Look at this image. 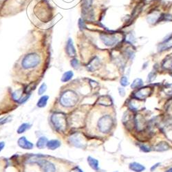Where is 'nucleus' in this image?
<instances>
[{
	"mask_svg": "<svg viewBox=\"0 0 172 172\" xmlns=\"http://www.w3.org/2000/svg\"><path fill=\"white\" fill-rule=\"evenodd\" d=\"M71 65L74 68V69H78L79 68V61L77 59H73L71 60Z\"/></svg>",
	"mask_w": 172,
	"mask_h": 172,
	"instance_id": "nucleus-26",
	"label": "nucleus"
},
{
	"mask_svg": "<svg viewBox=\"0 0 172 172\" xmlns=\"http://www.w3.org/2000/svg\"><path fill=\"white\" fill-rule=\"evenodd\" d=\"M70 142L72 143V144L74 145L75 147L79 148L84 147L85 143L83 141V139L79 134H75L73 136H72L70 138Z\"/></svg>",
	"mask_w": 172,
	"mask_h": 172,
	"instance_id": "nucleus-8",
	"label": "nucleus"
},
{
	"mask_svg": "<svg viewBox=\"0 0 172 172\" xmlns=\"http://www.w3.org/2000/svg\"><path fill=\"white\" fill-rule=\"evenodd\" d=\"M47 143H48V139L46 137H41L38 139L37 142V147L39 149H44L45 146L46 145Z\"/></svg>",
	"mask_w": 172,
	"mask_h": 172,
	"instance_id": "nucleus-18",
	"label": "nucleus"
},
{
	"mask_svg": "<svg viewBox=\"0 0 172 172\" xmlns=\"http://www.w3.org/2000/svg\"><path fill=\"white\" fill-rule=\"evenodd\" d=\"M74 76V73L72 71H68L63 74L62 78H61V81L62 82H67L72 79V78Z\"/></svg>",
	"mask_w": 172,
	"mask_h": 172,
	"instance_id": "nucleus-21",
	"label": "nucleus"
},
{
	"mask_svg": "<svg viewBox=\"0 0 172 172\" xmlns=\"http://www.w3.org/2000/svg\"><path fill=\"white\" fill-rule=\"evenodd\" d=\"M113 125V119L110 115H105L100 118L98 121V128L102 133H107Z\"/></svg>",
	"mask_w": 172,
	"mask_h": 172,
	"instance_id": "nucleus-4",
	"label": "nucleus"
},
{
	"mask_svg": "<svg viewBox=\"0 0 172 172\" xmlns=\"http://www.w3.org/2000/svg\"><path fill=\"white\" fill-rule=\"evenodd\" d=\"M101 40L103 43L107 46H112L119 42V37L115 35L103 34L100 35Z\"/></svg>",
	"mask_w": 172,
	"mask_h": 172,
	"instance_id": "nucleus-5",
	"label": "nucleus"
},
{
	"mask_svg": "<svg viewBox=\"0 0 172 172\" xmlns=\"http://www.w3.org/2000/svg\"><path fill=\"white\" fill-rule=\"evenodd\" d=\"M155 77H156V75H155V74H154V72H150L149 74H148L147 81L148 82L153 81L155 79Z\"/></svg>",
	"mask_w": 172,
	"mask_h": 172,
	"instance_id": "nucleus-28",
	"label": "nucleus"
},
{
	"mask_svg": "<svg viewBox=\"0 0 172 172\" xmlns=\"http://www.w3.org/2000/svg\"><path fill=\"white\" fill-rule=\"evenodd\" d=\"M170 147V146L166 142H161L155 145V150L158 151V152H164V151L168 150Z\"/></svg>",
	"mask_w": 172,
	"mask_h": 172,
	"instance_id": "nucleus-16",
	"label": "nucleus"
},
{
	"mask_svg": "<svg viewBox=\"0 0 172 172\" xmlns=\"http://www.w3.org/2000/svg\"><path fill=\"white\" fill-rule=\"evenodd\" d=\"M116 172H117V171H116Z\"/></svg>",
	"mask_w": 172,
	"mask_h": 172,
	"instance_id": "nucleus-37",
	"label": "nucleus"
},
{
	"mask_svg": "<svg viewBox=\"0 0 172 172\" xmlns=\"http://www.w3.org/2000/svg\"><path fill=\"white\" fill-rule=\"evenodd\" d=\"M162 67L164 69L172 70V57L171 56H167V57L164 59L163 64H162Z\"/></svg>",
	"mask_w": 172,
	"mask_h": 172,
	"instance_id": "nucleus-17",
	"label": "nucleus"
},
{
	"mask_svg": "<svg viewBox=\"0 0 172 172\" xmlns=\"http://www.w3.org/2000/svg\"><path fill=\"white\" fill-rule=\"evenodd\" d=\"M160 164H161V163H160V162H158V163H156V164H155L154 166H152V168H151V171H154L155 169H156L157 167L160 165Z\"/></svg>",
	"mask_w": 172,
	"mask_h": 172,
	"instance_id": "nucleus-32",
	"label": "nucleus"
},
{
	"mask_svg": "<svg viewBox=\"0 0 172 172\" xmlns=\"http://www.w3.org/2000/svg\"><path fill=\"white\" fill-rule=\"evenodd\" d=\"M47 147L50 150H55L61 146V142L58 140H51L48 141L46 144Z\"/></svg>",
	"mask_w": 172,
	"mask_h": 172,
	"instance_id": "nucleus-14",
	"label": "nucleus"
},
{
	"mask_svg": "<svg viewBox=\"0 0 172 172\" xmlns=\"http://www.w3.org/2000/svg\"><path fill=\"white\" fill-rule=\"evenodd\" d=\"M165 172H172V167L171 168H169V169H167Z\"/></svg>",
	"mask_w": 172,
	"mask_h": 172,
	"instance_id": "nucleus-34",
	"label": "nucleus"
},
{
	"mask_svg": "<svg viewBox=\"0 0 172 172\" xmlns=\"http://www.w3.org/2000/svg\"><path fill=\"white\" fill-rule=\"evenodd\" d=\"M129 167L131 171L135 172H142L145 170V166H143V164H141L136 162H131V163L129 164Z\"/></svg>",
	"mask_w": 172,
	"mask_h": 172,
	"instance_id": "nucleus-13",
	"label": "nucleus"
},
{
	"mask_svg": "<svg viewBox=\"0 0 172 172\" xmlns=\"http://www.w3.org/2000/svg\"><path fill=\"white\" fill-rule=\"evenodd\" d=\"M172 48V38H169V39H164V41L158 47V50L159 52H162L164 50H167Z\"/></svg>",
	"mask_w": 172,
	"mask_h": 172,
	"instance_id": "nucleus-11",
	"label": "nucleus"
},
{
	"mask_svg": "<svg viewBox=\"0 0 172 172\" xmlns=\"http://www.w3.org/2000/svg\"><path fill=\"white\" fill-rule=\"evenodd\" d=\"M88 162L89 165L90 166L91 168H92L95 170H98V161L96 158H94L92 156H88Z\"/></svg>",
	"mask_w": 172,
	"mask_h": 172,
	"instance_id": "nucleus-15",
	"label": "nucleus"
},
{
	"mask_svg": "<svg viewBox=\"0 0 172 172\" xmlns=\"http://www.w3.org/2000/svg\"><path fill=\"white\" fill-rule=\"evenodd\" d=\"M51 121L55 128L59 131H63L66 128V117L61 113H56L51 117Z\"/></svg>",
	"mask_w": 172,
	"mask_h": 172,
	"instance_id": "nucleus-3",
	"label": "nucleus"
},
{
	"mask_svg": "<svg viewBox=\"0 0 172 172\" xmlns=\"http://www.w3.org/2000/svg\"><path fill=\"white\" fill-rule=\"evenodd\" d=\"M121 86H124V87L128 86V85L129 84L128 78L125 76L122 77L121 79Z\"/></svg>",
	"mask_w": 172,
	"mask_h": 172,
	"instance_id": "nucleus-27",
	"label": "nucleus"
},
{
	"mask_svg": "<svg viewBox=\"0 0 172 172\" xmlns=\"http://www.w3.org/2000/svg\"><path fill=\"white\" fill-rule=\"evenodd\" d=\"M143 81L141 79H136L131 85V89H138L143 86Z\"/></svg>",
	"mask_w": 172,
	"mask_h": 172,
	"instance_id": "nucleus-19",
	"label": "nucleus"
},
{
	"mask_svg": "<svg viewBox=\"0 0 172 172\" xmlns=\"http://www.w3.org/2000/svg\"><path fill=\"white\" fill-rule=\"evenodd\" d=\"M4 146H5V143H4V142H0V152H1L2 149H4Z\"/></svg>",
	"mask_w": 172,
	"mask_h": 172,
	"instance_id": "nucleus-33",
	"label": "nucleus"
},
{
	"mask_svg": "<svg viewBox=\"0 0 172 172\" xmlns=\"http://www.w3.org/2000/svg\"><path fill=\"white\" fill-rule=\"evenodd\" d=\"M30 128V125L28 123H23L22 125H21L20 126V128L17 129V133L18 134H22L23 132H25L28 129H29Z\"/></svg>",
	"mask_w": 172,
	"mask_h": 172,
	"instance_id": "nucleus-23",
	"label": "nucleus"
},
{
	"mask_svg": "<svg viewBox=\"0 0 172 172\" xmlns=\"http://www.w3.org/2000/svg\"><path fill=\"white\" fill-rule=\"evenodd\" d=\"M46 89H47V86H46V84L44 83H42L41 84V86L39 87V90H38V94L39 95H42L43 94H44L45 92L46 91Z\"/></svg>",
	"mask_w": 172,
	"mask_h": 172,
	"instance_id": "nucleus-25",
	"label": "nucleus"
},
{
	"mask_svg": "<svg viewBox=\"0 0 172 172\" xmlns=\"http://www.w3.org/2000/svg\"><path fill=\"white\" fill-rule=\"evenodd\" d=\"M37 163L41 167L43 172H55L56 171L55 164L46 160H39Z\"/></svg>",
	"mask_w": 172,
	"mask_h": 172,
	"instance_id": "nucleus-6",
	"label": "nucleus"
},
{
	"mask_svg": "<svg viewBox=\"0 0 172 172\" xmlns=\"http://www.w3.org/2000/svg\"><path fill=\"white\" fill-rule=\"evenodd\" d=\"M18 145L21 148L24 149H32L33 148L34 145L31 142L28 140L25 136H22L18 140Z\"/></svg>",
	"mask_w": 172,
	"mask_h": 172,
	"instance_id": "nucleus-9",
	"label": "nucleus"
},
{
	"mask_svg": "<svg viewBox=\"0 0 172 172\" xmlns=\"http://www.w3.org/2000/svg\"><path fill=\"white\" fill-rule=\"evenodd\" d=\"M100 65L101 61L99 58L97 57V56H95V57L92 60L89 61V63L87 65V69H88L89 71L93 72L97 70L98 68L100 67Z\"/></svg>",
	"mask_w": 172,
	"mask_h": 172,
	"instance_id": "nucleus-10",
	"label": "nucleus"
},
{
	"mask_svg": "<svg viewBox=\"0 0 172 172\" xmlns=\"http://www.w3.org/2000/svg\"><path fill=\"white\" fill-rule=\"evenodd\" d=\"M79 97L72 90L65 91L60 98V103L63 107H70L77 104Z\"/></svg>",
	"mask_w": 172,
	"mask_h": 172,
	"instance_id": "nucleus-1",
	"label": "nucleus"
},
{
	"mask_svg": "<svg viewBox=\"0 0 172 172\" xmlns=\"http://www.w3.org/2000/svg\"><path fill=\"white\" fill-rule=\"evenodd\" d=\"M77 171H78V172H83V171L81 170V169H80L79 168H77Z\"/></svg>",
	"mask_w": 172,
	"mask_h": 172,
	"instance_id": "nucleus-35",
	"label": "nucleus"
},
{
	"mask_svg": "<svg viewBox=\"0 0 172 172\" xmlns=\"http://www.w3.org/2000/svg\"><path fill=\"white\" fill-rule=\"evenodd\" d=\"M99 104L101 105H110L112 104V100L111 98L108 97V96H103L100 98Z\"/></svg>",
	"mask_w": 172,
	"mask_h": 172,
	"instance_id": "nucleus-22",
	"label": "nucleus"
},
{
	"mask_svg": "<svg viewBox=\"0 0 172 172\" xmlns=\"http://www.w3.org/2000/svg\"><path fill=\"white\" fill-rule=\"evenodd\" d=\"M48 96H41V98H39V100L38 101V102H37V106H38L39 107H44L47 104V102H48Z\"/></svg>",
	"mask_w": 172,
	"mask_h": 172,
	"instance_id": "nucleus-20",
	"label": "nucleus"
},
{
	"mask_svg": "<svg viewBox=\"0 0 172 172\" xmlns=\"http://www.w3.org/2000/svg\"><path fill=\"white\" fill-rule=\"evenodd\" d=\"M152 93V89L150 88H139L137 92L134 93V97L136 99L138 100H143L149 96L150 94Z\"/></svg>",
	"mask_w": 172,
	"mask_h": 172,
	"instance_id": "nucleus-7",
	"label": "nucleus"
},
{
	"mask_svg": "<svg viewBox=\"0 0 172 172\" xmlns=\"http://www.w3.org/2000/svg\"><path fill=\"white\" fill-rule=\"evenodd\" d=\"M119 95L122 97H123L125 95V90L124 88H119Z\"/></svg>",
	"mask_w": 172,
	"mask_h": 172,
	"instance_id": "nucleus-30",
	"label": "nucleus"
},
{
	"mask_svg": "<svg viewBox=\"0 0 172 172\" xmlns=\"http://www.w3.org/2000/svg\"><path fill=\"white\" fill-rule=\"evenodd\" d=\"M66 53L70 56H74L76 55V50L73 45V41L71 38H69L67 41L66 45Z\"/></svg>",
	"mask_w": 172,
	"mask_h": 172,
	"instance_id": "nucleus-12",
	"label": "nucleus"
},
{
	"mask_svg": "<svg viewBox=\"0 0 172 172\" xmlns=\"http://www.w3.org/2000/svg\"><path fill=\"white\" fill-rule=\"evenodd\" d=\"M160 17H160V15H158L157 13H154L153 15L148 17L147 20L149 23H154L155 22H157L158 20H160Z\"/></svg>",
	"mask_w": 172,
	"mask_h": 172,
	"instance_id": "nucleus-24",
	"label": "nucleus"
},
{
	"mask_svg": "<svg viewBox=\"0 0 172 172\" xmlns=\"http://www.w3.org/2000/svg\"><path fill=\"white\" fill-rule=\"evenodd\" d=\"M128 40L129 41H130L131 43H134V41H135V39H134L132 34H130L129 35V39H128Z\"/></svg>",
	"mask_w": 172,
	"mask_h": 172,
	"instance_id": "nucleus-31",
	"label": "nucleus"
},
{
	"mask_svg": "<svg viewBox=\"0 0 172 172\" xmlns=\"http://www.w3.org/2000/svg\"><path fill=\"white\" fill-rule=\"evenodd\" d=\"M39 56L36 53H30L26 55L22 61V65L24 69H31L39 65Z\"/></svg>",
	"mask_w": 172,
	"mask_h": 172,
	"instance_id": "nucleus-2",
	"label": "nucleus"
},
{
	"mask_svg": "<svg viewBox=\"0 0 172 172\" xmlns=\"http://www.w3.org/2000/svg\"><path fill=\"white\" fill-rule=\"evenodd\" d=\"M140 149L144 152H149L151 151L150 147H148V146H146L145 145H142L140 146Z\"/></svg>",
	"mask_w": 172,
	"mask_h": 172,
	"instance_id": "nucleus-29",
	"label": "nucleus"
},
{
	"mask_svg": "<svg viewBox=\"0 0 172 172\" xmlns=\"http://www.w3.org/2000/svg\"><path fill=\"white\" fill-rule=\"evenodd\" d=\"M147 1H152V0H147Z\"/></svg>",
	"mask_w": 172,
	"mask_h": 172,
	"instance_id": "nucleus-36",
	"label": "nucleus"
}]
</instances>
